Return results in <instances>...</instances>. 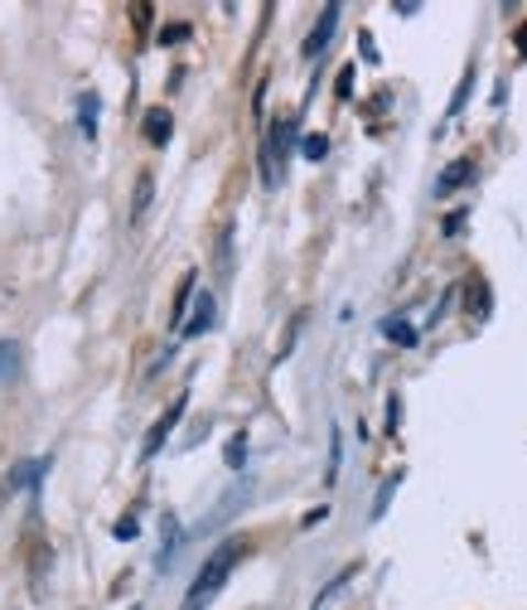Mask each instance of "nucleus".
<instances>
[{
	"instance_id": "nucleus-1",
	"label": "nucleus",
	"mask_w": 527,
	"mask_h": 610,
	"mask_svg": "<svg viewBox=\"0 0 527 610\" xmlns=\"http://www.w3.org/2000/svg\"><path fill=\"white\" fill-rule=\"evenodd\" d=\"M238 557H242V543H238V538L218 543V547H213V557H208V563L199 567V577H194L189 596H184V610H208V601H213V596L223 591V581L232 577Z\"/></svg>"
},
{
	"instance_id": "nucleus-2",
	"label": "nucleus",
	"mask_w": 527,
	"mask_h": 610,
	"mask_svg": "<svg viewBox=\"0 0 527 610\" xmlns=\"http://www.w3.org/2000/svg\"><path fill=\"white\" fill-rule=\"evenodd\" d=\"M184 407H189V393H179V397H175V402H169V407H165V417H161V422H155V426H151V432H145L141 460H155V456H161V446L169 442V432H175V426L184 422Z\"/></svg>"
},
{
	"instance_id": "nucleus-3",
	"label": "nucleus",
	"mask_w": 527,
	"mask_h": 610,
	"mask_svg": "<svg viewBox=\"0 0 527 610\" xmlns=\"http://www.w3.org/2000/svg\"><path fill=\"white\" fill-rule=\"evenodd\" d=\"M334 30H339V6H325L320 10V20H315V30L305 34V58H315V54H325L329 40H334Z\"/></svg>"
},
{
	"instance_id": "nucleus-4",
	"label": "nucleus",
	"mask_w": 527,
	"mask_h": 610,
	"mask_svg": "<svg viewBox=\"0 0 527 610\" xmlns=\"http://www.w3.org/2000/svg\"><path fill=\"white\" fill-rule=\"evenodd\" d=\"M218 320V301H213V291H199V296H194V311H189V320H184V329L179 335L184 339H199L208 325Z\"/></svg>"
},
{
	"instance_id": "nucleus-5",
	"label": "nucleus",
	"mask_w": 527,
	"mask_h": 610,
	"mask_svg": "<svg viewBox=\"0 0 527 610\" xmlns=\"http://www.w3.org/2000/svg\"><path fill=\"white\" fill-rule=\"evenodd\" d=\"M78 127H83V141H97V131H102V97L92 88L78 97Z\"/></svg>"
},
{
	"instance_id": "nucleus-6",
	"label": "nucleus",
	"mask_w": 527,
	"mask_h": 610,
	"mask_svg": "<svg viewBox=\"0 0 527 610\" xmlns=\"http://www.w3.org/2000/svg\"><path fill=\"white\" fill-rule=\"evenodd\" d=\"M474 179V161H450L446 170H440V179H436V194L446 199V194H455V189H464Z\"/></svg>"
},
{
	"instance_id": "nucleus-7",
	"label": "nucleus",
	"mask_w": 527,
	"mask_h": 610,
	"mask_svg": "<svg viewBox=\"0 0 527 610\" xmlns=\"http://www.w3.org/2000/svg\"><path fill=\"white\" fill-rule=\"evenodd\" d=\"M141 131H145V141H151V145H165V141H169V131H175V117H169L165 107H155V112H145Z\"/></svg>"
},
{
	"instance_id": "nucleus-8",
	"label": "nucleus",
	"mask_w": 527,
	"mask_h": 610,
	"mask_svg": "<svg viewBox=\"0 0 527 610\" xmlns=\"http://www.w3.org/2000/svg\"><path fill=\"white\" fill-rule=\"evenodd\" d=\"M194 282H199V276H194V272H184V282H179V296H175V311H169V325H175V329H184V320H189V305H194Z\"/></svg>"
},
{
	"instance_id": "nucleus-9",
	"label": "nucleus",
	"mask_w": 527,
	"mask_h": 610,
	"mask_svg": "<svg viewBox=\"0 0 527 610\" xmlns=\"http://www.w3.org/2000/svg\"><path fill=\"white\" fill-rule=\"evenodd\" d=\"M44 470H48V460H24V466L10 470V480H6V490H24V484H34V480H44Z\"/></svg>"
},
{
	"instance_id": "nucleus-10",
	"label": "nucleus",
	"mask_w": 527,
	"mask_h": 610,
	"mask_svg": "<svg viewBox=\"0 0 527 610\" xmlns=\"http://www.w3.org/2000/svg\"><path fill=\"white\" fill-rule=\"evenodd\" d=\"M151 194H155V175H136V199H131V224H141L145 209H151Z\"/></svg>"
},
{
	"instance_id": "nucleus-11",
	"label": "nucleus",
	"mask_w": 527,
	"mask_h": 610,
	"mask_svg": "<svg viewBox=\"0 0 527 610\" xmlns=\"http://www.w3.org/2000/svg\"><path fill=\"white\" fill-rule=\"evenodd\" d=\"M15 373H20V345L15 339H0V383H10Z\"/></svg>"
},
{
	"instance_id": "nucleus-12",
	"label": "nucleus",
	"mask_w": 527,
	"mask_h": 610,
	"mask_svg": "<svg viewBox=\"0 0 527 610\" xmlns=\"http://www.w3.org/2000/svg\"><path fill=\"white\" fill-rule=\"evenodd\" d=\"M300 155H305V161H325V155H329V137H320V131L300 137Z\"/></svg>"
},
{
	"instance_id": "nucleus-13",
	"label": "nucleus",
	"mask_w": 527,
	"mask_h": 610,
	"mask_svg": "<svg viewBox=\"0 0 527 610\" xmlns=\"http://www.w3.org/2000/svg\"><path fill=\"white\" fill-rule=\"evenodd\" d=\"M383 335L392 339V345H402V349H411V345H416V329H411L407 320H387V325H383Z\"/></svg>"
},
{
	"instance_id": "nucleus-14",
	"label": "nucleus",
	"mask_w": 527,
	"mask_h": 610,
	"mask_svg": "<svg viewBox=\"0 0 527 610\" xmlns=\"http://www.w3.org/2000/svg\"><path fill=\"white\" fill-rule=\"evenodd\" d=\"M189 34H194V30H189V20H169L165 30H161V44H165V48H169V44H184Z\"/></svg>"
},
{
	"instance_id": "nucleus-15",
	"label": "nucleus",
	"mask_w": 527,
	"mask_h": 610,
	"mask_svg": "<svg viewBox=\"0 0 527 610\" xmlns=\"http://www.w3.org/2000/svg\"><path fill=\"white\" fill-rule=\"evenodd\" d=\"M339 460H344V436H339V426L329 432V484H334V475H339Z\"/></svg>"
},
{
	"instance_id": "nucleus-16",
	"label": "nucleus",
	"mask_w": 527,
	"mask_h": 610,
	"mask_svg": "<svg viewBox=\"0 0 527 610\" xmlns=\"http://www.w3.org/2000/svg\"><path fill=\"white\" fill-rule=\"evenodd\" d=\"M470 88H474V68L460 78V88H455V102H450V117H460V112H464V102H470Z\"/></svg>"
},
{
	"instance_id": "nucleus-17",
	"label": "nucleus",
	"mask_w": 527,
	"mask_h": 610,
	"mask_svg": "<svg viewBox=\"0 0 527 610\" xmlns=\"http://www.w3.org/2000/svg\"><path fill=\"white\" fill-rule=\"evenodd\" d=\"M242 460H248V436L238 432V436L228 442V466H232V470H242Z\"/></svg>"
},
{
	"instance_id": "nucleus-18",
	"label": "nucleus",
	"mask_w": 527,
	"mask_h": 610,
	"mask_svg": "<svg viewBox=\"0 0 527 610\" xmlns=\"http://www.w3.org/2000/svg\"><path fill=\"white\" fill-rule=\"evenodd\" d=\"M136 533H141V529H136V514H127V519H117L112 538H117V543H131V538H136Z\"/></svg>"
},
{
	"instance_id": "nucleus-19",
	"label": "nucleus",
	"mask_w": 527,
	"mask_h": 610,
	"mask_svg": "<svg viewBox=\"0 0 527 610\" xmlns=\"http://www.w3.org/2000/svg\"><path fill=\"white\" fill-rule=\"evenodd\" d=\"M349 577H353V567H344V571H339V577H334V581H329V587H325L320 596H315V610H325V601H329V596H334L339 587H344V581H349Z\"/></svg>"
},
{
	"instance_id": "nucleus-20",
	"label": "nucleus",
	"mask_w": 527,
	"mask_h": 610,
	"mask_svg": "<svg viewBox=\"0 0 527 610\" xmlns=\"http://www.w3.org/2000/svg\"><path fill=\"white\" fill-rule=\"evenodd\" d=\"M334 92H339V97H353V64H349L344 73H339V83H334Z\"/></svg>"
},
{
	"instance_id": "nucleus-21",
	"label": "nucleus",
	"mask_w": 527,
	"mask_h": 610,
	"mask_svg": "<svg viewBox=\"0 0 527 610\" xmlns=\"http://www.w3.org/2000/svg\"><path fill=\"white\" fill-rule=\"evenodd\" d=\"M392 490H397V480H387V484H383V494H377V504H373V514H383V509H387V499H392Z\"/></svg>"
},
{
	"instance_id": "nucleus-22",
	"label": "nucleus",
	"mask_w": 527,
	"mask_h": 610,
	"mask_svg": "<svg viewBox=\"0 0 527 610\" xmlns=\"http://www.w3.org/2000/svg\"><path fill=\"white\" fill-rule=\"evenodd\" d=\"M464 218H470V214H450V218H446V233H450V238H455L460 228H464Z\"/></svg>"
},
{
	"instance_id": "nucleus-23",
	"label": "nucleus",
	"mask_w": 527,
	"mask_h": 610,
	"mask_svg": "<svg viewBox=\"0 0 527 610\" xmlns=\"http://www.w3.org/2000/svg\"><path fill=\"white\" fill-rule=\"evenodd\" d=\"M397 412H402V402L392 397V402H387V432H397Z\"/></svg>"
},
{
	"instance_id": "nucleus-24",
	"label": "nucleus",
	"mask_w": 527,
	"mask_h": 610,
	"mask_svg": "<svg viewBox=\"0 0 527 610\" xmlns=\"http://www.w3.org/2000/svg\"><path fill=\"white\" fill-rule=\"evenodd\" d=\"M320 519H329V504H325V509H310V514H305V529H315Z\"/></svg>"
},
{
	"instance_id": "nucleus-25",
	"label": "nucleus",
	"mask_w": 527,
	"mask_h": 610,
	"mask_svg": "<svg viewBox=\"0 0 527 610\" xmlns=\"http://www.w3.org/2000/svg\"><path fill=\"white\" fill-rule=\"evenodd\" d=\"M518 54L527 58V24H523V30H518Z\"/></svg>"
}]
</instances>
